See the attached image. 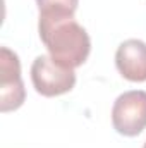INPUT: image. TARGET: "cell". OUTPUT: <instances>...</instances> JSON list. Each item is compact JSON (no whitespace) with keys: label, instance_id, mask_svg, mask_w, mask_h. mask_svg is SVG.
Here are the masks:
<instances>
[{"label":"cell","instance_id":"6da1fadb","mask_svg":"<svg viewBox=\"0 0 146 148\" xmlns=\"http://www.w3.org/2000/svg\"><path fill=\"white\" fill-rule=\"evenodd\" d=\"M38 31L43 45L55 62L71 69L86 62L91 52V40L74 16L40 14Z\"/></svg>","mask_w":146,"mask_h":148},{"label":"cell","instance_id":"7a4b0ae2","mask_svg":"<svg viewBox=\"0 0 146 148\" xmlns=\"http://www.w3.org/2000/svg\"><path fill=\"white\" fill-rule=\"evenodd\" d=\"M31 81L40 95L50 98L71 91L76 84V73L50 55H38L31 66Z\"/></svg>","mask_w":146,"mask_h":148},{"label":"cell","instance_id":"3957f363","mask_svg":"<svg viewBox=\"0 0 146 148\" xmlns=\"http://www.w3.org/2000/svg\"><path fill=\"white\" fill-rule=\"evenodd\" d=\"M112 124L119 134L138 136L146 129V91L122 93L112 107Z\"/></svg>","mask_w":146,"mask_h":148},{"label":"cell","instance_id":"277c9868","mask_svg":"<svg viewBox=\"0 0 146 148\" xmlns=\"http://www.w3.org/2000/svg\"><path fill=\"white\" fill-rule=\"evenodd\" d=\"M26 98L19 57L7 47L0 48V110H17Z\"/></svg>","mask_w":146,"mask_h":148},{"label":"cell","instance_id":"5b68a950","mask_svg":"<svg viewBox=\"0 0 146 148\" xmlns=\"http://www.w3.org/2000/svg\"><path fill=\"white\" fill-rule=\"evenodd\" d=\"M115 66L120 76L132 83L146 81V43L141 40H126L115 52Z\"/></svg>","mask_w":146,"mask_h":148},{"label":"cell","instance_id":"8992f818","mask_svg":"<svg viewBox=\"0 0 146 148\" xmlns=\"http://www.w3.org/2000/svg\"><path fill=\"white\" fill-rule=\"evenodd\" d=\"M40 14H59V16H74L77 10L79 0H36Z\"/></svg>","mask_w":146,"mask_h":148},{"label":"cell","instance_id":"52a82bcc","mask_svg":"<svg viewBox=\"0 0 146 148\" xmlns=\"http://www.w3.org/2000/svg\"><path fill=\"white\" fill-rule=\"evenodd\" d=\"M143 148H146V143H145V147H143Z\"/></svg>","mask_w":146,"mask_h":148}]
</instances>
